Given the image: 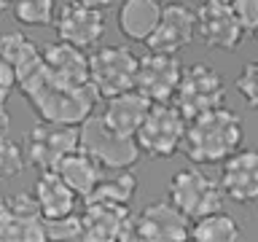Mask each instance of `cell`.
I'll use <instances>...</instances> for the list:
<instances>
[{"label":"cell","instance_id":"obj_24","mask_svg":"<svg viewBox=\"0 0 258 242\" xmlns=\"http://www.w3.org/2000/svg\"><path fill=\"white\" fill-rule=\"evenodd\" d=\"M137 194V177L132 169H121V172L113 177V180H105L94 189L92 197L86 199H100V202H113V205H132Z\"/></svg>","mask_w":258,"mask_h":242},{"label":"cell","instance_id":"obj_23","mask_svg":"<svg viewBox=\"0 0 258 242\" xmlns=\"http://www.w3.org/2000/svg\"><path fill=\"white\" fill-rule=\"evenodd\" d=\"M239 237H242L239 221L231 218L229 213H223V210H215V213L194 221L191 226V239L199 242H234Z\"/></svg>","mask_w":258,"mask_h":242},{"label":"cell","instance_id":"obj_14","mask_svg":"<svg viewBox=\"0 0 258 242\" xmlns=\"http://www.w3.org/2000/svg\"><path fill=\"white\" fill-rule=\"evenodd\" d=\"M0 239H8V242H43L46 239V215L32 191L14 194L8 199L6 215L0 221Z\"/></svg>","mask_w":258,"mask_h":242},{"label":"cell","instance_id":"obj_31","mask_svg":"<svg viewBox=\"0 0 258 242\" xmlns=\"http://www.w3.org/2000/svg\"><path fill=\"white\" fill-rule=\"evenodd\" d=\"M78 3H86V6H94V8H108V6L116 3V0H78Z\"/></svg>","mask_w":258,"mask_h":242},{"label":"cell","instance_id":"obj_1","mask_svg":"<svg viewBox=\"0 0 258 242\" xmlns=\"http://www.w3.org/2000/svg\"><path fill=\"white\" fill-rule=\"evenodd\" d=\"M16 86L22 89L24 100L32 105L40 121H54V124L81 127L89 116H94V105L100 100V92L94 84H64L48 76L40 59L35 68L22 73L16 78Z\"/></svg>","mask_w":258,"mask_h":242},{"label":"cell","instance_id":"obj_29","mask_svg":"<svg viewBox=\"0 0 258 242\" xmlns=\"http://www.w3.org/2000/svg\"><path fill=\"white\" fill-rule=\"evenodd\" d=\"M234 11H237L239 22L245 24L247 32L258 30V0H231Z\"/></svg>","mask_w":258,"mask_h":242},{"label":"cell","instance_id":"obj_32","mask_svg":"<svg viewBox=\"0 0 258 242\" xmlns=\"http://www.w3.org/2000/svg\"><path fill=\"white\" fill-rule=\"evenodd\" d=\"M8 97H11V89L0 86V110H6V105H8Z\"/></svg>","mask_w":258,"mask_h":242},{"label":"cell","instance_id":"obj_26","mask_svg":"<svg viewBox=\"0 0 258 242\" xmlns=\"http://www.w3.org/2000/svg\"><path fill=\"white\" fill-rule=\"evenodd\" d=\"M27 167L24 148L11 137H0V180H11Z\"/></svg>","mask_w":258,"mask_h":242},{"label":"cell","instance_id":"obj_28","mask_svg":"<svg viewBox=\"0 0 258 242\" xmlns=\"http://www.w3.org/2000/svg\"><path fill=\"white\" fill-rule=\"evenodd\" d=\"M237 92L242 100L247 102V108H258V59L247 62L237 76Z\"/></svg>","mask_w":258,"mask_h":242},{"label":"cell","instance_id":"obj_37","mask_svg":"<svg viewBox=\"0 0 258 242\" xmlns=\"http://www.w3.org/2000/svg\"><path fill=\"white\" fill-rule=\"evenodd\" d=\"M11 3H14V0H11Z\"/></svg>","mask_w":258,"mask_h":242},{"label":"cell","instance_id":"obj_8","mask_svg":"<svg viewBox=\"0 0 258 242\" xmlns=\"http://www.w3.org/2000/svg\"><path fill=\"white\" fill-rule=\"evenodd\" d=\"M81 148L78 127L70 124H54V121H40L30 129L27 140H24V156L27 164L35 167L38 172L56 169L68 153Z\"/></svg>","mask_w":258,"mask_h":242},{"label":"cell","instance_id":"obj_20","mask_svg":"<svg viewBox=\"0 0 258 242\" xmlns=\"http://www.w3.org/2000/svg\"><path fill=\"white\" fill-rule=\"evenodd\" d=\"M35 194L40 210H43L46 218H59V215H68L76 210V202H78V194L68 186V180L56 172V169H46V172L38 175L35 180Z\"/></svg>","mask_w":258,"mask_h":242},{"label":"cell","instance_id":"obj_10","mask_svg":"<svg viewBox=\"0 0 258 242\" xmlns=\"http://www.w3.org/2000/svg\"><path fill=\"white\" fill-rule=\"evenodd\" d=\"M84 221V239L92 242H124L135 239V221L129 205H113V202L86 199V210L81 215Z\"/></svg>","mask_w":258,"mask_h":242},{"label":"cell","instance_id":"obj_27","mask_svg":"<svg viewBox=\"0 0 258 242\" xmlns=\"http://www.w3.org/2000/svg\"><path fill=\"white\" fill-rule=\"evenodd\" d=\"M46 239H84V221L76 213L46 218Z\"/></svg>","mask_w":258,"mask_h":242},{"label":"cell","instance_id":"obj_19","mask_svg":"<svg viewBox=\"0 0 258 242\" xmlns=\"http://www.w3.org/2000/svg\"><path fill=\"white\" fill-rule=\"evenodd\" d=\"M161 0H121L118 6V30L126 40L135 43H145L151 38V32L156 30L161 19Z\"/></svg>","mask_w":258,"mask_h":242},{"label":"cell","instance_id":"obj_2","mask_svg":"<svg viewBox=\"0 0 258 242\" xmlns=\"http://www.w3.org/2000/svg\"><path fill=\"white\" fill-rule=\"evenodd\" d=\"M242 140H245L242 118L221 105L188 118L183 153L194 164H223L231 153L242 148Z\"/></svg>","mask_w":258,"mask_h":242},{"label":"cell","instance_id":"obj_35","mask_svg":"<svg viewBox=\"0 0 258 242\" xmlns=\"http://www.w3.org/2000/svg\"><path fill=\"white\" fill-rule=\"evenodd\" d=\"M253 35H255V40H258V30H255V32H253Z\"/></svg>","mask_w":258,"mask_h":242},{"label":"cell","instance_id":"obj_13","mask_svg":"<svg viewBox=\"0 0 258 242\" xmlns=\"http://www.w3.org/2000/svg\"><path fill=\"white\" fill-rule=\"evenodd\" d=\"M54 30H56V38L64 40V43H73L84 48V51L86 48H97L105 35V14L102 8L73 0L56 14Z\"/></svg>","mask_w":258,"mask_h":242},{"label":"cell","instance_id":"obj_6","mask_svg":"<svg viewBox=\"0 0 258 242\" xmlns=\"http://www.w3.org/2000/svg\"><path fill=\"white\" fill-rule=\"evenodd\" d=\"M137 65L140 56L132 54L129 46L108 43L97 46L89 54V73H92V84L100 92V97H116L121 92H129L137 84Z\"/></svg>","mask_w":258,"mask_h":242},{"label":"cell","instance_id":"obj_30","mask_svg":"<svg viewBox=\"0 0 258 242\" xmlns=\"http://www.w3.org/2000/svg\"><path fill=\"white\" fill-rule=\"evenodd\" d=\"M11 132V116H8V110H0V137H8Z\"/></svg>","mask_w":258,"mask_h":242},{"label":"cell","instance_id":"obj_34","mask_svg":"<svg viewBox=\"0 0 258 242\" xmlns=\"http://www.w3.org/2000/svg\"><path fill=\"white\" fill-rule=\"evenodd\" d=\"M8 3H11V0H0V16L6 14V8H8Z\"/></svg>","mask_w":258,"mask_h":242},{"label":"cell","instance_id":"obj_21","mask_svg":"<svg viewBox=\"0 0 258 242\" xmlns=\"http://www.w3.org/2000/svg\"><path fill=\"white\" fill-rule=\"evenodd\" d=\"M56 172L68 180V186L78 194V197L86 199V197H92L94 189L102 183L105 167L92 156V153L78 148V151H73V153H68V156L62 159V164L56 167Z\"/></svg>","mask_w":258,"mask_h":242},{"label":"cell","instance_id":"obj_25","mask_svg":"<svg viewBox=\"0 0 258 242\" xmlns=\"http://www.w3.org/2000/svg\"><path fill=\"white\" fill-rule=\"evenodd\" d=\"M14 19L24 27H48L56 19V0H14Z\"/></svg>","mask_w":258,"mask_h":242},{"label":"cell","instance_id":"obj_9","mask_svg":"<svg viewBox=\"0 0 258 242\" xmlns=\"http://www.w3.org/2000/svg\"><path fill=\"white\" fill-rule=\"evenodd\" d=\"M247 30L239 22L237 11L231 3H221V0H205L197 11V38L207 48L215 51H234L242 40H245Z\"/></svg>","mask_w":258,"mask_h":242},{"label":"cell","instance_id":"obj_15","mask_svg":"<svg viewBox=\"0 0 258 242\" xmlns=\"http://www.w3.org/2000/svg\"><path fill=\"white\" fill-rule=\"evenodd\" d=\"M197 38V11H191L183 3H169L161 11V19L151 38L145 40L148 51H161V54H177L185 46L194 43Z\"/></svg>","mask_w":258,"mask_h":242},{"label":"cell","instance_id":"obj_17","mask_svg":"<svg viewBox=\"0 0 258 242\" xmlns=\"http://www.w3.org/2000/svg\"><path fill=\"white\" fill-rule=\"evenodd\" d=\"M40 54H43V68L56 81H64V84H89L92 81L89 56L84 48L64 43V40L56 38L40 48Z\"/></svg>","mask_w":258,"mask_h":242},{"label":"cell","instance_id":"obj_36","mask_svg":"<svg viewBox=\"0 0 258 242\" xmlns=\"http://www.w3.org/2000/svg\"><path fill=\"white\" fill-rule=\"evenodd\" d=\"M221 3H231V0H221Z\"/></svg>","mask_w":258,"mask_h":242},{"label":"cell","instance_id":"obj_12","mask_svg":"<svg viewBox=\"0 0 258 242\" xmlns=\"http://www.w3.org/2000/svg\"><path fill=\"white\" fill-rule=\"evenodd\" d=\"M135 239L145 242H180L191 239V221L169 199L151 202L137 213Z\"/></svg>","mask_w":258,"mask_h":242},{"label":"cell","instance_id":"obj_3","mask_svg":"<svg viewBox=\"0 0 258 242\" xmlns=\"http://www.w3.org/2000/svg\"><path fill=\"white\" fill-rule=\"evenodd\" d=\"M78 137H81V151L92 153L105 169H113V172L132 169L143 156L137 137L121 135L102 116H89L78 127Z\"/></svg>","mask_w":258,"mask_h":242},{"label":"cell","instance_id":"obj_4","mask_svg":"<svg viewBox=\"0 0 258 242\" xmlns=\"http://www.w3.org/2000/svg\"><path fill=\"white\" fill-rule=\"evenodd\" d=\"M185 129H188V116L175 102H153L137 132V143L151 159H169L183 148Z\"/></svg>","mask_w":258,"mask_h":242},{"label":"cell","instance_id":"obj_11","mask_svg":"<svg viewBox=\"0 0 258 242\" xmlns=\"http://www.w3.org/2000/svg\"><path fill=\"white\" fill-rule=\"evenodd\" d=\"M180 76L183 65L177 54L148 51L145 56H140V65H137L135 89H140L151 102H172L177 86H180Z\"/></svg>","mask_w":258,"mask_h":242},{"label":"cell","instance_id":"obj_22","mask_svg":"<svg viewBox=\"0 0 258 242\" xmlns=\"http://www.w3.org/2000/svg\"><path fill=\"white\" fill-rule=\"evenodd\" d=\"M0 59H6L11 65L16 70V78H19L22 73L35 68V65L43 59V54H40V46L32 38L24 35L22 30H11V32H3V35H0Z\"/></svg>","mask_w":258,"mask_h":242},{"label":"cell","instance_id":"obj_18","mask_svg":"<svg viewBox=\"0 0 258 242\" xmlns=\"http://www.w3.org/2000/svg\"><path fill=\"white\" fill-rule=\"evenodd\" d=\"M151 105L153 102L140 92V89H129V92H121V94L105 100L102 118L108 121L113 129H118L121 135L137 137L145 116L151 113Z\"/></svg>","mask_w":258,"mask_h":242},{"label":"cell","instance_id":"obj_16","mask_svg":"<svg viewBox=\"0 0 258 242\" xmlns=\"http://www.w3.org/2000/svg\"><path fill=\"white\" fill-rule=\"evenodd\" d=\"M221 189L237 205H255L258 202V148H239L223 161Z\"/></svg>","mask_w":258,"mask_h":242},{"label":"cell","instance_id":"obj_33","mask_svg":"<svg viewBox=\"0 0 258 242\" xmlns=\"http://www.w3.org/2000/svg\"><path fill=\"white\" fill-rule=\"evenodd\" d=\"M6 207H8V199L0 194V221H3V215H6Z\"/></svg>","mask_w":258,"mask_h":242},{"label":"cell","instance_id":"obj_7","mask_svg":"<svg viewBox=\"0 0 258 242\" xmlns=\"http://www.w3.org/2000/svg\"><path fill=\"white\" fill-rule=\"evenodd\" d=\"M223 100H226V84H223V76L213 65L194 62L188 68H183L180 86H177V94H175V105L188 118L199 116L205 110L221 108Z\"/></svg>","mask_w":258,"mask_h":242},{"label":"cell","instance_id":"obj_5","mask_svg":"<svg viewBox=\"0 0 258 242\" xmlns=\"http://www.w3.org/2000/svg\"><path fill=\"white\" fill-rule=\"evenodd\" d=\"M167 194H169V202L188 221H199V218H205V215L223 207L221 180H215L207 172H202L197 164L175 172V177L169 180Z\"/></svg>","mask_w":258,"mask_h":242}]
</instances>
